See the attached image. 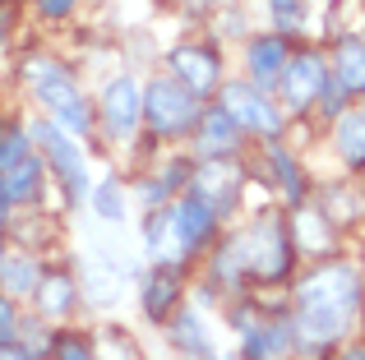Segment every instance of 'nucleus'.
<instances>
[{"label":"nucleus","mask_w":365,"mask_h":360,"mask_svg":"<svg viewBox=\"0 0 365 360\" xmlns=\"http://www.w3.org/2000/svg\"><path fill=\"white\" fill-rule=\"evenodd\" d=\"M338 153L347 166L365 162V120L361 116H338Z\"/></svg>","instance_id":"nucleus-20"},{"label":"nucleus","mask_w":365,"mask_h":360,"mask_svg":"<svg viewBox=\"0 0 365 360\" xmlns=\"http://www.w3.org/2000/svg\"><path fill=\"white\" fill-rule=\"evenodd\" d=\"M143 245L148 254H162L171 245V208H153L148 222H143Z\"/></svg>","instance_id":"nucleus-22"},{"label":"nucleus","mask_w":365,"mask_h":360,"mask_svg":"<svg viewBox=\"0 0 365 360\" xmlns=\"http://www.w3.org/2000/svg\"><path fill=\"white\" fill-rule=\"evenodd\" d=\"M268 162H273V166H277V176H282V189H287V198H301V194H305V180H301V171H296L292 153H282L277 144H268Z\"/></svg>","instance_id":"nucleus-26"},{"label":"nucleus","mask_w":365,"mask_h":360,"mask_svg":"<svg viewBox=\"0 0 365 360\" xmlns=\"http://www.w3.org/2000/svg\"><path fill=\"white\" fill-rule=\"evenodd\" d=\"M42 176H46V162L28 153L19 166H9V171L0 176V185H5V198H9V203H33V198L42 194Z\"/></svg>","instance_id":"nucleus-18"},{"label":"nucleus","mask_w":365,"mask_h":360,"mask_svg":"<svg viewBox=\"0 0 365 360\" xmlns=\"http://www.w3.org/2000/svg\"><path fill=\"white\" fill-rule=\"evenodd\" d=\"M287 268H292V240H287L277 217H259L250 231L232 235L217 250V277H227V282H241V277L277 282V277H287Z\"/></svg>","instance_id":"nucleus-2"},{"label":"nucleus","mask_w":365,"mask_h":360,"mask_svg":"<svg viewBox=\"0 0 365 360\" xmlns=\"http://www.w3.org/2000/svg\"><path fill=\"white\" fill-rule=\"evenodd\" d=\"M171 70H176V83H185L190 92H213L217 79H222V60H217L213 46H176L171 51Z\"/></svg>","instance_id":"nucleus-10"},{"label":"nucleus","mask_w":365,"mask_h":360,"mask_svg":"<svg viewBox=\"0 0 365 360\" xmlns=\"http://www.w3.org/2000/svg\"><path fill=\"white\" fill-rule=\"evenodd\" d=\"M102 120H107L111 139H130L134 125L143 120V92L130 74H120V79L107 83V92H102Z\"/></svg>","instance_id":"nucleus-9"},{"label":"nucleus","mask_w":365,"mask_h":360,"mask_svg":"<svg viewBox=\"0 0 365 360\" xmlns=\"http://www.w3.org/2000/svg\"><path fill=\"white\" fill-rule=\"evenodd\" d=\"M9 23H14V14H9V5H0V42L9 37Z\"/></svg>","instance_id":"nucleus-32"},{"label":"nucleus","mask_w":365,"mask_h":360,"mask_svg":"<svg viewBox=\"0 0 365 360\" xmlns=\"http://www.w3.org/2000/svg\"><path fill=\"white\" fill-rule=\"evenodd\" d=\"M37 282H42V263H37L33 254H5V263H0V291H5L9 300L33 296Z\"/></svg>","instance_id":"nucleus-19"},{"label":"nucleus","mask_w":365,"mask_h":360,"mask_svg":"<svg viewBox=\"0 0 365 360\" xmlns=\"http://www.w3.org/2000/svg\"><path fill=\"white\" fill-rule=\"evenodd\" d=\"M236 144H241V125H236L222 107L199 111V153L204 157H227V153H236Z\"/></svg>","instance_id":"nucleus-13"},{"label":"nucleus","mask_w":365,"mask_h":360,"mask_svg":"<svg viewBox=\"0 0 365 360\" xmlns=\"http://www.w3.org/2000/svg\"><path fill=\"white\" fill-rule=\"evenodd\" d=\"M342 360H365V346H351V351L342 356Z\"/></svg>","instance_id":"nucleus-35"},{"label":"nucleus","mask_w":365,"mask_h":360,"mask_svg":"<svg viewBox=\"0 0 365 360\" xmlns=\"http://www.w3.org/2000/svg\"><path fill=\"white\" fill-rule=\"evenodd\" d=\"M236 189H241V176L227 171V157H213V162L199 171V180H195V194H204L208 203H213L217 217H222L227 208L236 203Z\"/></svg>","instance_id":"nucleus-16"},{"label":"nucleus","mask_w":365,"mask_h":360,"mask_svg":"<svg viewBox=\"0 0 365 360\" xmlns=\"http://www.w3.org/2000/svg\"><path fill=\"white\" fill-rule=\"evenodd\" d=\"M268 9H273V23L282 33H296L305 23V0H268Z\"/></svg>","instance_id":"nucleus-29"},{"label":"nucleus","mask_w":365,"mask_h":360,"mask_svg":"<svg viewBox=\"0 0 365 360\" xmlns=\"http://www.w3.org/2000/svg\"><path fill=\"white\" fill-rule=\"evenodd\" d=\"M33 300H37V314H46V319H65V314L74 309V300H79V291H74V277H70V272H61V268H42V282H37Z\"/></svg>","instance_id":"nucleus-15"},{"label":"nucleus","mask_w":365,"mask_h":360,"mask_svg":"<svg viewBox=\"0 0 365 360\" xmlns=\"http://www.w3.org/2000/svg\"><path fill=\"white\" fill-rule=\"evenodd\" d=\"M93 203H98V217L120 222V217H125V189H120V180H102V185L93 189Z\"/></svg>","instance_id":"nucleus-24"},{"label":"nucleus","mask_w":365,"mask_h":360,"mask_svg":"<svg viewBox=\"0 0 365 360\" xmlns=\"http://www.w3.org/2000/svg\"><path fill=\"white\" fill-rule=\"evenodd\" d=\"M217 231V213L204 194H180L176 208H171V250L176 254H195L208 245V235Z\"/></svg>","instance_id":"nucleus-6"},{"label":"nucleus","mask_w":365,"mask_h":360,"mask_svg":"<svg viewBox=\"0 0 365 360\" xmlns=\"http://www.w3.org/2000/svg\"><path fill=\"white\" fill-rule=\"evenodd\" d=\"M361 305V282L347 263H324L296 291V346L319 351L347 333L351 314Z\"/></svg>","instance_id":"nucleus-1"},{"label":"nucleus","mask_w":365,"mask_h":360,"mask_svg":"<svg viewBox=\"0 0 365 360\" xmlns=\"http://www.w3.org/2000/svg\"><path fill=\"white\" fill-rule=\"evenodd\" d=\"M0 263H5V235H0Z\"/></svg>","instance_id":"nucleus-36"},{"label":"nucleus","mask_w":365,"mask_h":360,"mask_svg":"<svg viewBox=\"0 0 365 360\" xmlns=\"http://www.w3.org/2000/svg\"><path fill=\"white\" fill-rule=\"evenodd\" d=\"M287 60H292V55H287V42H282V37H273V33H268V37H255V42H250V83H255L259 92H268L277 79H282Z\"/></svg>","instance_id":"nucleus-12"},{"label":"nucleus","mask_w":365,"mask_h":360,"mask_svg":"<svg viewBox=\"0 0 365 360\" xmlns=\"http://www.w3.org/2000/svg\"><path fill=\"white\" fill-rule=\"evenodd\" d=\"M14 337H19V309H14V300L0 291V346H14Z\"/></svg>","instance_id":"nucleus-30"},{"label":"nucleus","mask_w":365,"mask_h":360,"mask_svg":"<svg viewBox=\"0 0 365 360\" xmlns=\"http://www.w3.org/2000/svg\"><path fill=\"white\" fill-rule=\"evenodd\" d=\"M361 120H365V111H361Z\"/></svg>","instance_id":"nucleus-38"},{"label":"nucleus","mask_w":365,"mask_h":360,"mask_svg":"<svg viewBox=\"0 0 365 360\" xmlns=\"http://www.w3.org/2000/svg\"><path fill=\"white\" fill-rule=\"evenodd\" d=\"M176 305H180V268L176 263H158L153 277L143 282V314L162 324Z\"/></svg>","instance_id":"nucleus-14"},{"label":"nucleus","mask_w":365,"mask_h":360,"mask_svg":"<svg viewBox=\"0 0 365 360\" xmlns=\"http://www.w3.org/2000/svg\"><path fill=\"white\" fill-rule=\"evenodd\" d=\"M51 360H98V346H93L88 337H79V333H61Z\"/></svg>","instance_id":"nucleus-28"},{"label":"nucleus","mask_w":365,"mask_h":360,"mask_svg":"<svg viewBox=\"0 0 365 360\" xmlns=\"http://www.w3.org/2000/svg\"><path fill=\"white\" fill-rule=\"evenodd\" d=\"M28 139L42 148L46 171H56V180H61L70 194H83V189H88V162H83V153H79V144H74V134H65L56 120H37Z\"/></svg>","instance_id":"nucleus-4"},{"label":"nucleus","mask_w":365,"mask_h":360,"mask_svg":"<svg viewBox=\"0 0 365 360\" xmlns=\"http://www.w3.org/2000/svg\"><path fill=\"white\" fill-rule=\"evenodd\" d=\"M33 92H37V102L46 107V120H56L65 134H88V125H93V107L83 102L79 83L65 74V65H61L56 74H46V79H37V83H33Z\"/></svg>","instance_id":"nucleus-5"},{"label":"nucleus","mask_w":365,"mask_h":360,"mask_svg":"<svg viewBox=\"0 0 365 360\" xmlns=\"http://www.w3.org/2000/svg\"><path fill=\"white\" fill-rule=\"evenodd\" d=\"M143 120L153 134H190L199 125V97L176 79H153L143 88Z\"/></svg>","instance_id":"nucleus-3"},{"label":"nucleus","mask_w":365,"mask_h":360,"mask_svg":"<svg viewBox=\"0 0 365 360\" xmlns=\"http://www.w3.org/2000/svg\"><path fill=\"white\" fill-rule=\"evenodd\" d=\"M282 97H287V107L292 111H305V107H314L319 102V92L329 88V70H324V60L314 51H301L296 60H287V70H282Z\"/></svg>","instance_id":"nucleus-8"},{"label":"nucleus","mask_w":365,"mask_h":360,"mask_svg":"<svg viewBox=\"0 0 365 360\" xmlns=\"http://www.w3.org/2000/svg\"><path fill=\"white\" fill-rule=\"evenodd\" d=\"M217 107H222L241 129H255V134H268V139H273L277 129H282V116H277V107L268 102V92L255 88V83H227Z\"/></svg>","instance_id":"nucleus-7"},{"label":"nucleus","mask_w":365,"mask_h":360,"mask_svg":"<svg viewBox=\"0 0 365 360\" xmlns=\"http://www.w3.org/2000/svg\"><path fill=\"white\" fill-rule=\"evenodd\" d=\"M329 217L319 213H301L296 217V240H301V250H329Z\"/></svg>","instance_id":"nucleus-23"},{"label":"nucleus","mask_w":365,"mask_h":360,"mask_svg":"<svg viewBox=\"0 0 365 360\" xmlns=\"http://www.w3.org/2000/svg\"><path fill=\"white\" fill-rule=\"evenodd\" d=\"M333 83H338L342 92H365V42L361 37H342L338 51H333Z\"/></svg>","instance_id":"nucleus-17"},{"label":"nucleus","mask_w":365,"mask_h":360,"mask_svg":"<svg viewBox=\"0 0 365 360\" xmlns=\"http://www.w3.org/2000/svg\"><path fill=\"white\" fill-rule=\"evenodd\" d=\"M185 5H190V9H213L217 0H185Z\"/></svg>","instance_id":"nucleus-34"},{"label":"nucleus","mask_w":365,"mask_h":360,"mask_svg":"<svg viewBox=\"0 0 365 360\" xmlns=\"http://www.w3.org/2000/svg\"><path fill=\"white\" fill-rule=\"evenodd\" d=\"M292 351H296V328L282 319L255 324L245 333V360H292Z\"/></svg>","instance_id":"nucleus-11"},{"label":"nucleus","mask_w":365,"mask_h":360,"mask_svg":"<svg viewBox=\"0 0 365 360\" xmlns=\"http://www.w3.org/2000/svg\"><path fill=\"white\" fill-rule=\"evenodd\" d=\"M24 157H28V134H24V129H14V125L0 129V176H5L9 166H19Z\"/></svg>","instance_id":"nucleus-27"},{"label":"nucleus","mask_w":365,"mask_h":360,"mask_svg":"<svg viewBox=\"0 0 365 360\" xmlns=\"http://www.w3.org/2000/svg\"><path fill=\"white\" fill-rule=\"evenodd\" d=\"M74 5H79V0H37V9H42L46 18H65Z\"/></svg>","instance_id":"nucleus-31"},{"label":"nucleus","mask_w":365,"mask_h":360,"mask_svg":"<svg viewBox=\"0 0 365 360\" xmlns=\"http://www.w3.org/2000/svg\"><path fill=\"white\" fill-rule=\"evenodd\" d=\"M204 360H217V356H204Z\"/></svg>","instance_id":"nucleus-37"},{"label":"nucleus","mask_w":365,"mask_h":360,"mask_svg":"<svg viewBox=\"0 0 365 360\" xmlns=\"http://www.w3.org/2000/svg\"><path fill=\"white\" fill-rule=\"evenodd\" d=\"M9 208H14V203L5 198V185H0V222H5V213H9Z\"/></svg>","instance_id":"nucleus-33"},{"label":"nucleus","mask_w":365,"mask_h":360,"mask_svg":"<svg viewBox=\"0 0 365 360\" xmlns=\"http://www.w3.org/2000/svg\"><path fill=\"white\" fill-rule=\"evenodd\" d=\"M171 337H176L180 351H195V356L208 351V337H204V324H199V314H176V328H171Z\"/></svg>","instance_id":"nucleus-21"},{"label":"nucleus","mask_w":365,"mask_h":360,"mask_svg":"<svg viewBox=\"0 0 365 360\" xmlns=\"http://www.w3.org/2000/svg\"><path fill=\"white\" fill-rule=\"evenodd\" d=\"M185 176H190V162H171L167 171L158 176V185H153V180L143 185V198H148V203H167V194H176Z\"/></svg>","instance_id":"nucleus-25"}]
</instances>
